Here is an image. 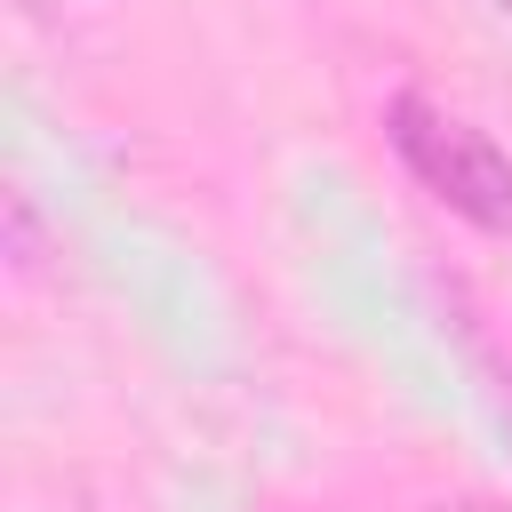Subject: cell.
<instances>
[{
  "label": "cell",
  "instance_id": "4",
  "mask_svg": "<svg viewBox=\"0 0 512 512\" xmlns=\"http://www.w3.org/2000/svg\"><path fill=\"white\" fill-rule=\"evenodd\" d=\"M488 8H496V16H512V0H488Z\"/></svg>",
  "mask_w": 512,
  "mask_h": 512
},
{
  "label": "cell",
  "instance_id": "1",
  "mask_svg": "<svg viewBox=\"0 0 512 512\" xmlns=\"http://www.w3.org/2000/svg\"><path fill=\"white\" fill-rule=\"evenodd\" d=\"M384 144L400 152V168H408L448 216L512 240V160H504L464 112H448V104H432V96L408 88V96L384 104Z\"/></svg>",
  "mask_w": 512,
  "mask_h": 512
},
{
  "label": "cell",
  "instance_id": "2",
  "mask_svg": "<svg viewBox=\"0 0 512 512\" xmlns=\"http://www.w3.org/2000/svg\"><path fill=\"white\" fill-rule=\"evenodd\" d=\"M8 256H16V272H40V216L24 192H8Z\"/></svg>",
  "mask_w": 512,
  "mask_h": 512
},
{
  "label": "cell",
  "instance_id": "3",
  "mask_svg": "<svg viewBox=\"0 0 512 512\" xmlns=\"http://www.w3.org/2000/svg\"><path fill=\"white\" fill-rule=\"evenodd\" d=\"M448 512H512V504H488V496H472V504H448Z\"/></svg>",
  "mask_w": 512,
  "mask_h": 512
}]
</instances>
